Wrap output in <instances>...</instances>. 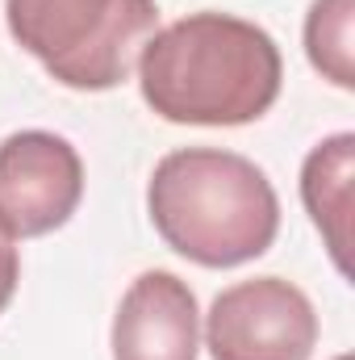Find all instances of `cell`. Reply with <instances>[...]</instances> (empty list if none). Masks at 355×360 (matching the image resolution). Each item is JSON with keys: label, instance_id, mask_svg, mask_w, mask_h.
I'll return each mask as SVG.
<instances>
[{"label": "cell", "instance_id": "cell-1", "mask_svg": "<svg viewBox=\"0 0 355 360\" xmlns=\"http://www.w3.org/2000/svg\"><path fill=\"white\" fill-rule=\"evenodd\" d=\"M138 89L151 113L176 126H247L280 96L276 38L230 13H188L138 51Z\"/></svg>", "mask_w": 355, "mask_h": 360}, {"label": "cell", "instance_id": "cell-2", "mask_svg": "<svg viewBox=\"0 0 355 360\" xmlns=\"http://www.w3.org/2000/svg\"><path fill=\"white\" fill-rule=\"evenodd\" d=\"M159 239L201 269L260 260L280 231V197L260 164L222 147L168 151L147 184Z\"/></svg>", "mask_w": 355, "mask_h": 360}, {"label": "cell", "instance_id": "cell-3", "mask_svg": "<svg viewBox=\"0 0 355 360\" xmlns=\"http://www.w3.org/2000/svg\"><path fill=\"white\" fill-rule=\"evenodd\" d=\"M13 42L63 89H117L159 30L155 0H4Z\"/></svg>", "mask_w": 355, "mask_h": 360}, {"label": "cell", "instance_id": "cell-4", "mask_svg": "<svg viewBox=\"0 0 355 360\" xmlns=\"http://www.w3.org/2000/svg\"><path fill=\"white\" fill-rule=\"evenodd\" d=\"M314 344V302L284 276L239 281L205 314V348L213 360H309Z\"/></svg>", "mask_w": 355, "mask_h": 360}, {"label": "cell", "instance_id": "cell-5", "mask_svg": "<svg viewBox=\"0 0 355 360\" xmlns=\"http://www.w3.org/2000/svg\"><path fill=\"white\" fill-rule=\"evenodd\" d=\"M84 197L80 151L51 130H17L0 143V231L38 239L72 222Z\"/></svg>", "mask_w": 355, "mask_h": 360}, {"label": "cell", "instance_id": "cell-6", "mask_svg": "<svg viewBox=\"0 0 355 360\" xmlns=\"http://www.w3.org/2000/svg\"><path fill=\"white\" fill-rule=\"evenodd\" d=\"M113 360H196L201 310L176 272L151 269L121 293L113 314Z\"/></svg>", "mask_w": 355, "mask_h": 360}, {"label": "cell", "instance_id": "cell-7", "mask_svg": "<svg viewBox=\"0 0 355 360\" xmlns=\"http://www.w3.org/2000/svg\"><path fill=\"white\" fill-rule=\"evenodd\" d=\"M351 176H355V134H330L301 164V201L322 231L330 260L343 276H351Z\"/></svg>", "mask_w": 355, "mask_h": 360}, {"label": "cell", "instance_id": "cell-8", "mask_svg": "<svg viewBox=\"0 0 355 360\" xmlns=\"http://www.w3.org/2000/svg\"><path fill=\"white\" fill-rule=\"evenodd\" d=\"M351 21H355V0H314L309 17H305V55H309L314 72H322L335 89L355 84Z\"/></svg>", "mask_w": 355, "mask_h": 360}, {"label": "cell", "instance_id": "cell-9", "mask_svg": "<svg viewBox=\"0 0 355 360\" xmlns=\"http://www.w3.org/2000/svg\"><path fill=\"white\" fill-rule=\"evenodd\" d=\"M17 281H21L17 239H8V235L0 231V314H4V306L13 302V293H17Z\"/></svg>", "mask_w": 355, "mask_h": 360}, {"label": "cell", "instance_id": "cell-10", "mask_svg": "<svg viewBox=\"0 0 355 360\" xmlns=\"http://www.w3.org/2000/svg\"><path fill=\"white\" fill-rule=\"evenodd\" d=\"M339 360H351V356H339Z\"/></svg>", "mask_w": 355, "mask_h": 360}]
</instances>
